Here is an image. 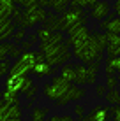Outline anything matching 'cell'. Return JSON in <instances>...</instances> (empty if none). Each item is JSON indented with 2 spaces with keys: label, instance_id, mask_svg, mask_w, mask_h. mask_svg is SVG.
I'll return each instance as SVG.
<instances>
[{
  "label": "cell",
  "instance_id": "obj_1",
  "mask_svg": "<svg viewBox=\"0 0 120 121\" xmlns=\"http://www.w3.org/2000/svg\"><path fill=\"white\" fill-rule=\"evenodd\" d=\"M106 46H108L106 33L104 32H92V35H90V39L86 42L72 48V56H76L81 63L88 65L96 60H102V53H104Z\"/></svg>",
  "mask_w": 120,
  "mask_h": 121
},
{
  "label": "cell",
  "instance_id": "obj_2",
  "mask_svg": "<svg viewBox=\"0 0 120 121\" xmlns=\"http://www.w3.org/2000/svg\"><path fill=\"white\" fill-rule=\"evenodd\" d=\"M39 51L44 55L46 61L53 67H58L65 61H69V58L72 56V51H69V44L67 42H41L39 44Z\"/></svg>",
  "mask_w": 120,
  "mask_h": 121
},
{
  "label": "cell",
  "instance_id": "obj_3",
  "mask_svg": "<svg viewBox=\"0 0 120 121\" xmlns=\"http://www.w3.org/2000/svg\"><path fill=\"white\" fill-rule=\"evenodd\" d=\"M88 23V16H85V12L81 11V7H69L65 12L60 14L58 19V30L60 32H69L74 26Z\"/></svg>",
  "mask_w": 120,
  "mask_h": 121
},
{
  "label": "cell",
  "instance_id": "obj_4",
  "mask_svg": "<svg viewBox=\"0 0 120 121\" xmlns=\"http://www.w3.org/2000/svg\"><path fill=\"white\" fill-rule=\"evenodd\" d=\"M71 82L65 81V79H62L60 76H55L51 79V82L49 84H44L43 86V93L44 97L48 100H53V102H57L60 97H64L65 93H67L69 90H71Z\"/></svg>",
  "mask_w": 120,
  "mask_h": 121
},
{
  "label": "cell",
  "instance_id": "obj_5",
  "mask_svg": "<svg viewBox=\"0 0 120 121\" xmlns=\"http://www.w3.org/2000/svg\"><path fill=\"white\" fill-rule=\"evenodd\" d=\"M37 61V53L34 51H23L21 56L16 58L14 63L11 65V72L9 74H16V76H27L28 72H32Z\"/></svg>",
  "mask_w": 120,
  "mask_h": 121
},
{
  "label": "cell",
  "instance_id": "obj_6",
  "mask_svg": "<svg viewBox=\"0 0 120 121\" xmlns=\"http://www.w3.org/2000/svg\"><path fill=\"white\" fill-rule=\"evenodd\" d=\"M34 81H32L28 76H16V74H7V79H5V88L7 90H12L16 93H27L28 90L32 88Z\"/></svg>",
  "mask_w": 120,
  "mask_h": 121
},
{
  "label": "cell",
  "instance_id": "obj_7",
  "mask_svg": "<svg viewBox=\"0 0 120 121\" xmlns=\"http://www.w3.org/2000/svg\"><path fill=\"white\" fill-rule=\"evenodd\" d=\"M46 18H48V12L44 11V7H41V5H37V7H30V9H25L21 26L30 28V26H34V25L44 23V19H46Z\"/></svg>",
  "mask_w": 120,
  "mask_h": 121
},
{
  "label": "cell",
  "instance_id": "obj_8",
  "mask_svg": "<svg viewBox=\"0 0 120 121\" xmlns=\"http://www.w3.org/2000/svg\"><path fill=\"white\" fill-rule=\"evenodd\" d=\"M69 33V37H67V42L69 46H80V44H83V42H86V40L90 39V35H92V32L88 30V26L86 25H80V26H74V28H71V30L67 32Z\"/></svg>",
  "mask_w": 120,
  "mask_h": 121
},
{
  "label": "cell",
  "instance_id": "obj_9",
  "mask_svg": "<svg viewBox=\"0 0 120 121\" xmlns=\"http://www.w3.org/2000/svg\"><path fill=\"white\" fill-rule=\"evenodd\" d=\"M57 72V67L49 65L46 61V58H44L43 53H37V61H35V67L34 70H32V74H34L35 77H48V76H53V74Z\"/></svg>",
  "mask_w": 120,
  "mask_h": 121
},
{
  "label": "cell",
  "instance_id": "obj_10",
  "mask_svg": "<svg viewBox=\"0 0 120 121\" xmlns=\"http://www.w3.org/2000/svg\"><path fill=\"white\" fill-rule=\"evenodd\" d=\"M86 95V91H85V88L83 86H71V90L67 91V93L64 95V97H60L58 100H57V105L58 107H62V105H65V104H69V102H76V100H81Z\"/></svg>",
  "mask_w": 120,
  "mask_h": 121
},
{
  "label": "cell",
  "instance_id": "obj_11",
  "mask_svg": "<svg viewBox=\"0 0 120 121\" xmlns=\"http://www.w3.org/2000/svg\"><path fill=\"white\" fill-rule=\"evenodd\" d=\"M111 111L106 105H96L81 121H111Z\"/></svg>",
  "mask_w": 120,
  "mask_h": 121
},
{
  "label": "cell",
  "instance_id": "obj_12",
  "mask_svg": "<svg viewBox=\"0 0 120 121\" xmlns=\"http://www.w3.org/2000/svg\"><path fill=\"white\" fill-rule=\"evenodd\" d=\"M111 12V4L106 0H99L96 5L90 9V18L96 19V21H102V19L108 18V14Z\"/></svg>",
  "mask_w": 120,
  "mask_h": 121
},
{
  "label": "cell",
  "instance_id": "obj_13",
  "mask_svg": "<svg viewBox=\"0 0 120 121\" xmlns=\"http://www.w3.org/2000/svg\"><path fill=\"white\" fill-rule=\"evenodd\" d=\"M16 26L18 25H14V21L11 18L0 19V42H7L9 39H12V35L16 32Z\"/></svg>",
  "mask_w": 120,
  "mask_h": 121
},
{
  "label": "cell",
  "instance_id": "obj_14",
  "mask_svg": "<svg viewBox=\"0 0 120 121\" xmlns=\"http://www.w3.org/2000/svg\"><path fill=\"white\" fill-rule=\"evenodd\" d=\"M23 53L21 48H18L16 44H11V42H0V61L7 60V56H12L16 60V58H19Z\"/></svg>",
  "mask_w": 120,
  "mask_h": 121
},
{
  "label": "cell",
  "instance_id": "obj_15",
  "mask_svg": "<svg viewBox=\"0 0 120 121\" xmlns=\"http://www.w3.org/2000/svg\"><path fill=\"white\" fill-rule=\"evenodd\" d=\"M106 39H108V46H106L108 56H120V33L106 32Z\"/></svg>",
  "mask_w": 120,
  "mask_h": 121
},
{
  "label": "cell",
  "instance_id": "obj_16",
  "mask_svg": "<svg viewBox=\"0 0 120 121\" xmlns=\"http://www.w3.org/2000/svg\"><path fill=\"white\" fill-rule=\"evenodd\" d=\"M101 26V30L102 32H111V33H120V18H118V14L115 12V14H111L108 16L106 19H102V23L99 25Z\"/></svg>",
  "mask_w": 120,
  "mask_h": 121
},
{
  "label": "cell",
  "instance_id": "obj_17",
  "mask_svg": "<svg viewBox=\"0 0 120 121\" xmlns=\"http://www.w3.org/2000/svg\"><path fill=\"white\" fill-rule=\"evenodd\" d=\"M115 72H120V56H108L104 65V74L108 76H115Z\"/></svg>",
  "mask_w": 120,
  "mask_h": 121
},
{
  "label": "cell",
  "instance_id": "obj_18",
  "mask_svg": "<svg viewBox=\"0 0 120 121\" xmlns=\"http://www.w3.org/2000/svg\"><path fill=\"white\" fill-rule=\"evenodd\" d=\"M60 77L69 81L71 84H76V65L72 63H65L60 70Z\"/></svg>",
  "mask_w": 120,
  "mask_h": 121
},
{
  "label": "cell",
  "instance_id": "obj_19",
  "mask_svg": "<svg viewBox=\"0 0 120 121\" xmlns=\"http://www.w3.org/2000/svg\"><path fill=\"white\" fill-rule=\"evenodd\" d=\"M76 84L78 86L88 84V67L81 61L76 65Z\"/></svg>",
  "mask_w": 120,
  "mask_h": 121
},
{
  "label": "cell",
  "instance_id": "obj_20",
  "mask_svg": "<svg viewBox=\"0 0 120 121\" xmlns=\"http://www.w3.org/2000/svg\"><path fill=\"white\" fill-rule=\"evenodd\" d=\"M18 95H19V93H16V91L4 88V90H2V95H0V98H2L7 105H19V97H18Z\"/></svg>",
  "mask_w": 120,
  "mask_h": 121
},
{
  "label": "cell",
  "instance_id": "obj_21",
  "mask_svg": "<svg viewBox=\"0 0 120 121\" xmlns=\"http://www.w3.org/2000/svg\"><path fill=\"white\" fill-rule=\"evenodd\" d=\"M99 69H101V60H96L92 63H88V84H94L97 81Z\"/></svg>",
  "mask_w": 120,
  "mask_h": 121
},
{
  "label": "cell",
  "instance_id": "obj_22",
  "mask_svg": "<svg viewBox=\"0 0 120 121\" xmlns=\"http://www.w3.org/2000/svg\"><path fill=\"white\" fill-rule=\"evenodd\" d=\"M58 19L60 16L58 14H53V12H48V18L44 19V28H49V30L53 32H58Z\"/></svg>",
  "mask_w": 120,
  "mask_h": 121
},
{
  "label": "cell",
  "instance_id": "obj_23",
  "mask_svg": "<svg viewBox=\"0 0 120 121\" xmlns=\"http://www.w3.org/2000/svg\"><path fill=\"white\" fill-rule=\"evenodd\" d=\"M71 5V0H49V7L53 11H57L58 14L67 11V7Z\"/></svg>",
  "mask_w": 120,
  "mask_h": 121
},
{
  "label": "cell",
  "instance_id": "obj_24",
  "mask_svg": "<svg viewBox=\"0 0 120 121\" xmlns=\"http://www.w3.org/2000/svg\"><path fill=\"white\" fill-rule=\"evenodd\" d=\"M39 40V37H37V33H30V35H27V39L21 40L19 42V48L23 49V51H32V48H34V44Z\"/></svg>",
  "mask_w": 120,
  "mask_h": 121
},
{
  "label": "cell",
  "instance_id": "obj_25",
  "mask_svg": "<svg viewBox=\"0 0 120 121\" xmlns=\"http://www.w3.org/2000/svg\"><path fill=\"white\" fill-rule=\"evenodd\" d=\"M48 116V109H44V107H34L30 112V119L32 121H44Z\"/></svg>",
  "mask_w": 120,
  "mask_h": 121
},
{
  "label": "cell",
  "instance_id": "obj_26",
  "mask_svg": "<svg viewBox=\"0 0 120 121\" xmlns=\"http://www.w3.org/2000/svg\"><path fill=\"white\" fill-rule=\"evenodd\" d=\"M104 100H106V104H110V105H118L120 104V91L118 90H108Z\"/></svg>",
  "mask_w": 120,
  "mask_h": 121
},
{
  "label": "cell",
  "instance_id": "obj_27",
  "mask_svg": "<svg viewBox=\"0 0 120 121\" xmlns=\"http://www.w3.org/2000/svg\"><path fill=\"white\" fill-rule=\"evenodd\" d=\"M37 37H39V42H51V37H53V30H49V28H39V30L35 32Z\"/></svg>",
  "mask_w": 120,
  "mask_h": 121
},
{
  "label": "cell",
  "instance_id": "obj_28",
  "mask_svg": "<svg viewBox=\"0 0 120 121\" xmlns=\"http://www.w3.org/2000/svg\"><path fill=\"white\" fill-rule=\"evenodd\" d=\"M99 0H71L69 7H81V9H92Z\"/></svg>",
  "mask_w": 120,
  "mask_h": 121
},
{
  "label": "cell",
  "instance_id": "obj_29",
  "mask_svg": "<svg viewBox=\"0 0 120 121\" xmlns=\"http://www.w3.org/2000/svg\"><path fill=\"white\" fill-rule=\"evenodd\" d=\"M12 39H14L16 44H19L21 40H25V39H27V28H25V26L16 28V32H14V35H12Z\"/></svg>",
  "mask_w": 120,
  "mask_h": 121
},
{
  "label": "cell",
  "instance_id": "obj_30",
  "mask_svg": "<svg viewBox=\"0 0 120 121\" xmlns=\"http://www.w3.org/2000/svg\"><path fill=\"white\" fill-rule=\"evenodd\" d=\"M118 84H120L118 76H108V77H106V88H108V90H117Z\"/></svg>",
  "mask_w": 120,
  "mask_h": 121
},
{
  "label": "cell",
  "instance_id": "obj_31",
  "mask_svg": "<svg viewBox=\"0 0 120 121\" xmlns=\"http://www.w3.org/2000/svg\"><path fill=\"white\" fill-rule=\"evenodd\" d=\"M23 14H25V11L21 9H18L16 7L14 12H12V16H11V19L14 21V25H18V26H21V23H23Z\"/></svg>",
  "mask_w": 120,
  "mask_h": 121
},
{
  "label": "cell",
  "instance_id": "obj_32",
  "mask_svg": "<svg viewBox=\"0 0 120 121\" xmlns=\"http://www.w3.org/2000/svg\"><path fill=\"white\" fill-rule=\"evenodd\" d=\"M106 93H108V88H106V84H97L96 86V95L99 98H104Z\"/></svg>",
  "mask_w": 120,
  "mask_h": 121
},
{
  "label": "cell",
  "instance_id": "obj_33",
  "mask_svg": "<svg viewBox=\"0 0 120 121\" xmlns=\"http://www.w3.org/2000/svg\"><path fill=\"white\" fill-rule=\"evenodd\" d=\"M110 111H111V118H113V121H120V104H118V105H111Z\"/></svg>",
  "mask_w": 120,
  "mask_h": 121
},
{
  "label": "cell",
  "instance_id": "obj_34",
  "mask_svg": "<svg viewBox=\"0 0 120 121\" xmlns=\"http://www.w3.org/2000/svg\"><path fill=\"white\" fill-rule=\"evenodd\" d=\"M11 72V63L7 60H4V61H0V74L2 76H5V74H9Z\"/></svg>",
  "mask_w": 120,
  "mask_h": 121
},
{
  "label": "cell",
  "instance_id": "obj_35",
  "mask_svg": "<svg viewBox=\"0 0 120 121\" xmlns=\"http://www.w3.org/2000/svg\"><path fill=\"white\" fill-rule=\"evenodd\" d=\"M49 121H74V118L71 114H64V116H51Z\"/></svg>",
  "mask_w": 120,
  "mask_h": 121
},
{
  "label": "cell",
  "instance_id": "obj_36",
  "mask_svg": "<svg viewBox=\"0 0 120 121\" xmlns=\"http://www.w3.org/2000/svg\"><path fill=\"white\" fill-rule=\"evenodd\" d=\"M39 5V0H23L21 7H25V9H30V7H37Z\"/></svg>",
  "mask_w": 120,
  "mask_h": 121
},
{
  "label": "cell",
  "instance_id": "obj_37",
  "mask_svg": "<svg viewBox=\"0 0 120 121\" xmlns=\"http://www.w3.org/2000/svg\"><path fill=\"white\" fill-rule=\"evenodd\" d=\"M74 114H76L80 119H83V118H85V109H83L81 105H76V107H74Z\"/></svg>",
  "mask_w": 120,
  "mask_h": 121
},
{
  "label": "cell",
  "instance_id": "obj_38",
  "mask_svg": "<svg viewBox=\"0 0 120 121\" xmlns=\"http://www.w3.org/2000/svg\"><path fill=\"white\" fill-rule=\"evenodd\" d=\"M35 93H37V86H32V88L25 93V97H27L28 100H32V98H35Z\"/></svg>",
  "mask_w": 120,
  "mask_h": 121
},
{
  "label": "cell",
  "instance_id": "obj_39",
  "mask_svg": "<svg viewBox=\"0 0 120 121\" xmlns=\"http://www.w3.org/2000/svg\"><path fill=\"white\" fill-rule=\"evenodd\" d=\"M113 11L117 12V14H118V18H120V0H117V2H115V5H113Z\"/></svg>",
  "mask_w": 120,
  "mask_h": 121
},
{
  "label": "cell",
  "instance_id": "obj_40",
  "mask_svg": "<svg viewBox=\"0 0 120 121\" xmlns=\"http://www.w3.org/2000/svg\"><path fill=\"white\" fill-rule=\"evenodd\" d=\"M39 5L46 9V7H49V0H39Z\"/></svg>",
  "mask_w": 120,
  "mask_h": 121
},
{
  "label": "cell",
  "instance_id": "obj_41",
  "mask_svg": "<svg viewBox=\"0 0 120 121\" xmlns=\"http://www.w3.org/2000/svg\"><path fill=\"white\" fill-rule=\"evenodd\" d=\"M14 2L18 4V5H21V4H23V0H14Z\"/></svg>",
  "mask_w": 120,
  "mask_h": 121
},
{
  "label": "cell",
  "instance_id": "obj_42",
  "mask_svg": "<svg viewBox=\"0 0 120 121\" xmlns=\"http://www.w3.org/2000/svg\"><path fill=\"white\" fill-rule=\"evenodd\" d=\"M9 121H21V118H14V119H9Z\"/></svg>",
  "mask_w": 120,
  "mask_h": 121
},
{
  "label": "cell",
  "instance_id": "obj_43",
  "mask_svg": "<svg viewBox=\"0 0 120 121\" xmlns=\"http://www.w3.org/2000/svg\"><path fill=\"white\" fill-rule=\"evenodd\" d=\"M2 77H4V76H2V74H0V79H2Z\"/></svg>",
  "mask_w": 120,
  "mask_h": 121
},
{
  "label": "cell",
  "instance_id": "obj_44",
  "mask_svg": "<svg viewBox=\"0 0 120 121\" xmlns=\"http://www.w3.org/2000/svg\"><path fill=\"white\" fill-rule=\"evenodd\" d=\"M118 79H120V72H118Z\"/></svg>",
  "mask_w": 120,
  "mask_h": 121
}]
</instances>
